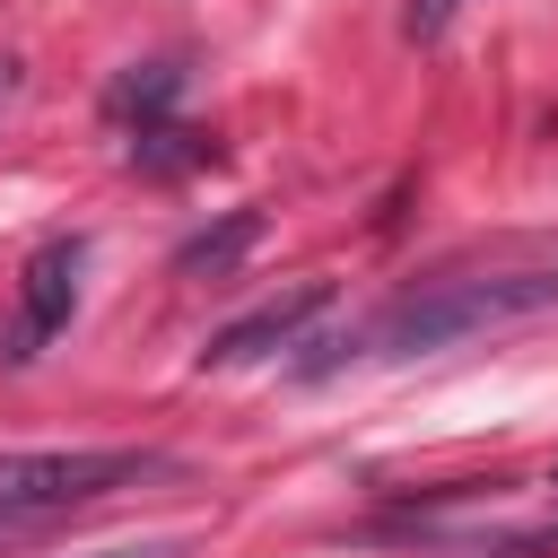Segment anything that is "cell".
<instances>
[{"instance_id":"cell-1","label":"cell","mask_w":558,"mask_h":558,"mask_svg":"<svg viewBox=\"0 0 558 558\" xmlns=\"http://www.w3.org/2000/svg\"><path fill=\"white\" fill-rule=\"evenodd\" d=\"M558 305V253H532V262H480V270H436L418 288H401L366 331H357V357H427V349H453V340H480L497 323H532Z\"/></svg>"},{"instance_id":"cell-2","label":"cell","mask_w":558,"mask_h":558,"mask_svg":"<svg viewBox=\"0 0 558 558\" xmlns=\"http://www.w3.org/2000/svg\"><path fill=\"white\" fill-rule=\"evenodd\" d=\"M174 471V453H148V445H44V453H0V549L9 541H35L52 532L61 514L131 488V480H157Z\"/></svg>"},{"instance_id":"cell-3","label":"cell","mask_w":558,"mask_h":558,"mask_svg":"<svg viewBox=\"0 0 558 558\" xmlns=\"http://www.w3.org/2000/svg\"><path fill=\"white\" fill-rule=\"evenodd\" d=\"M78 262H87V244L78 235H52L35 262H26V279H17V331L0 340V357L9 366H26L70 314H78Z\"/></svg>"},{"instance_id":"cell-4","label":"cell","mask_w":558,"mask_h":558,"mask_svg":"<svg viewBox=\"0 0 558 558\" xmlns=\"http://www.w3.org/2000/svg\"><path fill=\"white\" fill-rule=\"evenodd\" d=\"M331 305V279H296V288H279V296H262L253 314H235L209 349H201V366H253V357H270V349H296L305 340V323Z\"/></svg>"},{"instance_id":"cell-5","label":"cell","mask_w":558,"mask_h":558,"mask_svg":"<svg viewBox=\"0 0 558 558\" xmlns=\"http://www.w3.org/2000/svg\"><path fill=\"white\" fill-rule=\"evenodd\" d=\"M253 244H262V209H227L218 227H201V235H183L166 270H174V279H227V270H235V262H244Z\"/></svg>"},{"instance_id":"cell-6","label":"cell","mask_w":558,"mask_h":558,"mask_svg":"<svg viewBox=\"0 0 558 558\" xmlns=\"http://www.w3.org/2000/svg\"><path fill=\"white\" fill-rule=\"evenodd\" d=\"M209 157H218V140L183 131V122H140V140H131V174H192Z\"/></svg>"},{"instance_id":"cell-7","label":"cell","mask_w":558,"mask_h":558,"mask_svg":"<svg viewBox=\"0 0 558 558\" xmlns=\"http://www.w3.org/2000/svg\"><path fill=\"white\" fill-rule=\"evenodd\" d=\"M174 96H183V70H174V61H131V70L105 87V113H113V122H131V113L157 122Z\"/></svg>"},{"instance_id":"cell-8","label":"cell","mask_w":558,"mask_h":558,"mask_svg":"<svg viewBox=\"0 0 558 558\" xmlns=\"http://www.w3.org/2000/svg\"><path fill=\"white\" fill-rule=\"evenodd\" d=\"M453 9H462V0H410V9H401V35H410V44H436V35L453 26Z\"/></svg>"},{"instance_id":"cell-9","label":"cell","mask_w":558,"mask_h":558,"mask_svg":"<svg viewBox=\"0 0 558 558\" xmlns=\"http://www.w3.org/2000/svg\"><path fill=\"white\" fill-rule=\"evenodd\" d=\"M87 558H183V541H113V549H87Z\"/></svg>"}]
</instances>
